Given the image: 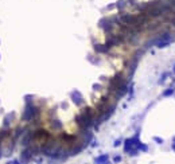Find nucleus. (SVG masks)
<instances>
[{"label":"nucleus","instance_id":"nucleus-1","mask_svg":"<svg viewBox=\"0 0 175 164\" xmlns=\"http://www.w3.org/2000/svg\"><path fill=\"white\" fill-rule=\"evenodd\" d=\"M12 117H15V113L14 112H11V113H8L7 116L4 117V122H3V128H5V129H8L10 128V125H11V120H12Z\"/></svg>","mask_w":175,"mask_h":164},{"label":"nucleus","instance_id":"nucleus-2","mask_svg":"<svg viewBox=\"0 0 175 164\" xmlns=\"http://www.w3.org/2000/svg\"><path fill=\"white\" fill-rule=\"evenodd\" d=\"M107 160H108V156H102V157H98L96 162H107Z\"/></svg>","mask_w":175,"mask_h":164}]
</instances>
